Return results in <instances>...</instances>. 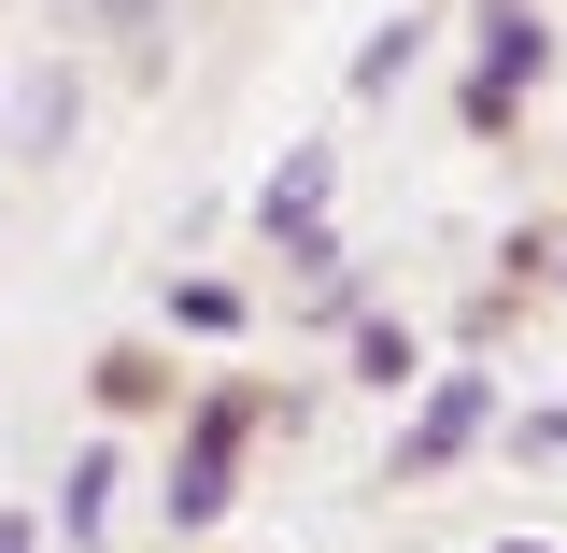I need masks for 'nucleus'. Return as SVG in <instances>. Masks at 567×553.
Listing matches in <instances>:
<instances>
[{
	"label": "nucleus",
	"mask_w": 567,
	"mask_h": 553,
	"mask_svg": "<svg viewBox=\"0 0 567 553\" xmlns=\"http://www.w3.org/2000/svg\"><path fill=\"white\" fill-rule=\"evenodd\" d=\"M539 284H554V298H567V227H554V256H539Z\"/></svg>",
	"instance_id": "ddd939ff"
},
{
	"label": "nucleus",
	"mask_w": 567,
	"mask_h": 553,
	"mask_svg": "<svg viewBox=\"0 0 567 553\" xmlns=\"http://www.w3.org/2000/svg\"><path fill=\"white\" fill-rule=\"evenodd\" d=\"M496 440V369L483 355H454V369H425L412 383V426L383 440V483H440V469H468Z\"/></svg>",
	"instance_id": "f03ea898"
},
{
	"label": "nucleus",
	"mask_w": 567,
	"mask_h": 553,
	"mask_svg": "<svg viewBox=\"0 0 567 553\" xmlns=\"http://www.w3.org/2000/svg\"><path fill=\"white\" fill-rule=\"evenodd\" d=\"M156 327H171V341H256V284L171 270V284H156Z\"/></svg>",
	"instance_id": "423d86ee"
},
{
	"label": "nucleus",
	"mask_w": 567,
	"mask_h": 553,
	"mask_svg": "<svg viewBox=\"0 0 567 553\" xmlns=\"http://www.w3.org/2000/svg\"><path fill=\"white\" fill-rule=\"evenodd\" d=\"M298 440V398H270V383H199V398H171V483H156V511H171V540H213L227 511H241V469H256V440Z\"/></svg>",
	"instance_id": "f257e3e1"
},
{
	"label": "nucleus",
	"mask_w": 567,
	"mask_h": 553,
	"mask_svg": "<svg viewBox=\"0 0 567 553\" xmlns=\"http://www.w3.org/2000/svg\"><path fill=\"white\" fill-rule=\"evenodd\" d=\"M85 398H100V412H142V398H171V355H156V341H114L100 369H85Z\"/></svg>",
	"instance_id": "9d476101"
},
{
	"label": "nucleus",
	"mask_w": 567,
	"mask_h": 553,
	"mask_svg": "<svg viewBox=\"0 0 567 553\" xmlns=\"http://www.w3.org/2000/svg\"><path fill=\"white\" fill-rule=\"evenodd\" d=\"M327 185H341V142L298 129V142L270 156V185H256V227H270V242H284V227H327Z\"/></svg>",
	"instance_id": "39448f33"
},
{
	"label": "nucleus",
	"mask_w": 567,
	"mask_h": 553,
	"mask_svg": "<svg viewBox=\"0 0 567 553\" xmlns=\"http://www.w3.org/2000/svg\"><path fill=\"white\" fill-rule=\"evenodd\" d=\"M425 43H440V0H412V14H383L369 43H354V71H341V100H398L425 71Z\"/></svg>",
	"instance_id": "6e6552de"
},
{
	"label": "nucleus",
	"mask_w": 567,
	"mask_h": 553,
	"mask_svg": "<svg viewBox=\"0 0 567 553\" xmlns=\"http://www.w3.org/2000/svg\"><path fill=\"white\" fill-rule=\"evenodd\" d=\"M0 553H58V540H43V511H0Z\"/></svg>",
	"instance_id": "f8f14e48"
},
{
	"label": "nucleus",
	"mask_w": 567,
	"mask_h": 553,
	"mask_svg": "<svg viewBox=\"0 0 567 553\" xmlns=\"http://www.w3.org/2000/svg\"><path fill=\"white\" fill-rule=\"evenodd\" d=\"M468 14H483V43H468V85H454V129L496 142L525 114V85L554 71V14H539V0H468Z\"/></svg>",
	"instance_id": "7ed1b4c3"
},
{
	"label": "nucleus",
	"mask_w": 567,
	"mask_h": 553,
	"mask_svg": "<svg viewBox=\"0 0 567 553\" xmlns=\"http://www.w3.org/2000/svg\"><path fill=\"white\" fill-rule=\"evenodd\" d=\"M496 440H511V469H567V398H496Z\"/></svg>",
	"instance_id": "9b49d317"
},
{
	"label": "nucleus",
	"mask_w": 567,
	"mask_h": 553,
	"mask_svg": "<svg viewBox=\"0 0 567 553\" xmlns=\"http://www.w3.org/2000/svg\"><path fill=\"white\" fill-rule=\"evenodd\" d=\"M114 483H128V469H114V440H85V454L58 469V511H43V540H58V553H100V540H114Z\"/></svg>",
	"instance_id": "0eeeda50"
},
{
	"label": "nucleus",
	"mask_w": 567,
	"mask_h": 553,
	"mask_svg": "<svg viewBox=\"0 0 567 553\" xmlns=\"http://www.w3.org/2000/svg\"><path fill=\"white\" fill-rule=\"evenodd\" d=\"M496 553H554V540H496Z\"/></svg>",
	"instance_id": "4468645a"
},
{
	"label": "nucleus",
	"mask_w": 567,
	"mask_h": 553,
	"mask_svg": "<svg viewBox=\"0 0 567 553\" xmlns=\"http://www.w3.org/2000/svg\"><path fill=\"white\" fill-rule=\"evenodd\" d=\"M341 369L369 383V398H412V383H425V327H412V313H354V327H341Z\"/></svg>",
	"instance_id": "1a4fd4ad"
},
{
	"label": "nucleus",
	"mask_w": 567,
	"mask_h": 553,
	"mask_svg": "<svg viewBox=\"0 0 567 553\" xmlns=\"http://www.w3.org/2000/svg\"><path fill=\"white\" fill-rule=\"evenodd\" d=\"M85 142V71L43 58V71H0V156L14 171H43V156H71Z\"/></svg>",
	"instance_id": "20e7f679"
}]
</instances>
